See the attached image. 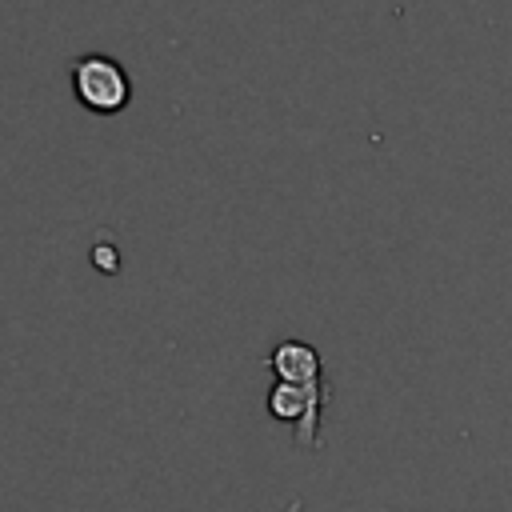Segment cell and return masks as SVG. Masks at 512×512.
I'll use <instances>...</instances> for the list:
<instances>
[{
  "mask_svg": "<svg viewBox=\"0 0 512 512\" xmlns=\"http://www.w3.org/2000/svg\"><path fill=\"white\" fill-rule=\"evenodd\" d=\"M72 96L92 116H116L132 104V80L120 60L104 52H88L72 64Z\"/></svg>",
  "mask_w": 512,
  "mask_h": 512,
  "instance_id": "cell-1",
  "label": "cell"
},
{
  "mask_svg": "<svg viewBox=\"0 0 512 512\" xmlns=\"http://www.w3.org/2000/svg\"><path fill=\"white\" fill-rule=\"evenodd\" d=\"M324 400H328L324 380H312V384H284V380H276L268 388V396H264L268 416L280 420V424H292L300 448H320Z\"/></svg>",
  "mask_w": 512,
  "mask_h": 512,
  "instance_id": "cell-2",
  "label": "cell"
},
{
  "mask_svg": "<svg viewBox=\"0 0 512 512\" xmlns=\"http://www.w3.org/2000/svg\"><path fill=\"white\" fill-rule=\"evenodd\" d=\"M264 368H268L276 380H284V384H312V380H324V360H320V352H316L308 340H280V344L268 352Z\"/></svg>",
  "mask_w": 512,
  "mask_h": 512,
  "instance_id": "cell-3",
  "label": "cell"
},
{
  "mask_svg": "<svg viewBox=\"0 0 512 512\" xmlns=\"http://www.w3.org/2000/svg\"><path fill=\"white\" fill-rule=\"evenodd\" d=\"M92 264H100L104 272H116V268H120V264H116V248H112V244H96V248H92Z\"/></svg>",
  "mask_w": 512,
  "mask_h": 512,
  "instance_id": "cell-4",
  "label": "cell"
},
{
  "mask_svg": "<svg viewBox=\"0 0 512 512\" xmlns=\"http://www.w3.org/2000/svg\"><path fill=\"white\" fill-rule=\"evenodd\" d=\"M284 512H304V500H300V496H292V500H288V508H284Z\"/></svg>",
  "mask_w": 512,
  "mask_h": 512,
  "instance_id": "cell-5",
  "label": "cell"
}]
</instances>
